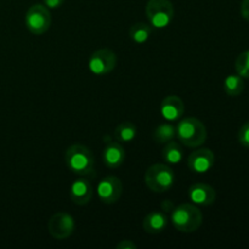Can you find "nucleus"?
<instances>
[{
	"mask_svg": "<svg viewBox=\"0 0 249 249\" xmlns=\"http://www.w3.org/2000/svg\"><path fill=\"white\" fill-rule=\"evenodd\" d=\"M65 162L68 169L80 177H92L95 170L94 155L87 146L74 143L65 152Z\"/></svg>",
	"mask_w": 249,
	"mask_h": 249,
	"instance_id": "1",
	"label": "nucleus"
},
{
	"mask_svg": "<svg viewBox=\"0 0 249 249\" xmlns=\"http://www.w3.org/2000/svg\"><path fill=\"white\" fill-rule=\"evenodd\" d=\"M175 129H177V136L180 142L190 148L202 146L206 142L207 136H208L206 125L195 117L181 119Z\"/></svg>",
	"mask_w": 249,
	"mask_h": 249,
	"instance_id": "2",
	"label": "nucleus"
},
{
	"mask_svg": "<svg viewBox=\"0 0 249 249\" xmlns=\"http://www.w3.org/2000/svg\"><path fill=\"white\" fill-rule=\"evenodd\" d=\"M173 226L180 232L191 233L198 230L203 223V214L191 203H184L173 209L170 215Z\"/></svg>",
	"mask_w": 249,
	"mask_h": 249,
	"instance_id": "3",
	"label": "nucleus"
},
{
	"mask_svg": "<svg viewBox=\"0 0 249 249\" xmlns=\"http://www.w3.org/2000/svg\"><path fill=\"white\" fill-rule=\"evenodd\" d=\"M175 175L170 167L163 163L151 165L145 173V182L148 189L157 194L167 192L174 185Z\"/></svg>",
	"mask_w": 249,
	"mask_h": 249,
	"instance_id": "4",
	"label": "nucleus"
},
{
	"mask_svg": "<svg viewBox=\"0 0 249 249\" xmlns=\"http://www.w3.org/2000/svg\"><path fill=\"white\" fill-rule=\"evenodd\" d=\"M146 16L155 28H165L174 17V7L169 0H148Z\"/></svg>",
	"mask_w": 249,
	"mask_h": 249,
	"instance_id": "5",
	"label": "nucleus"
},
{
	"mask_svg": "<svg viewBox=\"0 0 249 249\" xmlns=\"http://www.w3.org/2000/svg\"><path fill=\"white\" fill-rule=\"evenodd\" d=\"M24 23L27 29L36 36H40L49 31L51 26V14L45 5H32L26 12Z\"/></svg>",
	"mask_w": 249,
	"mask_h": 249,
	"instance_id": "6",
	"label": "nucleus"
},
{
	"mask_svg": "<svg viewBox=\"0 0 249 249\" xmlns=\"http://www.w3.org/2000/svg\"><path fill=\"white\" fill-rule=\"evenodd\" d=\"M117 66V55L111 49H99L90 56L89 70L95 75H106Z\"/></svg>",
	"mask_w": 249,
	"mask_h": 249,
	"instance_id": "7",
	"label": "nucleus"
},
{
	"mask_svg": "<svg viewBox=\"0 0 249 249\" xmlns=\"http://www.w3.org/2000/svg\"><path fill=\"white\" fill-rule=\"evenodd\" d=\"M74 229V219L65 212H58V213L53 214L48 223L49 233L55 240H66L72 235Z\"/></svg>",
	"mask_w": 249,
	"mask_h": 249,
	"instance_id": "8",
	"label": "nucleus"
},
{
	"mask_svg": "<svg viewBox=\"0 0 249 249\" xmlns=\"http://www.w3.org/2000/svg\"><path fill=\"white\" fill-rule=\"evenodd\" d=\"M123 194V184L113 175L105 177L97 185V195L102 203L114 204L119 201Z\"/></svg>",
	"mask_w": 249,
	"mask_h": 249,
	"instance_id": "9",
	"label": "nucleus"
},
{
	"mask_svg": "<svg viewBox=\"0 0 249 249\" xmlns=\"http://www.w3.org/2000/svg\"><path fill=\"white\" fill-rule=\"evenodd\" d=\"M215 156L209 148H198L190 155L187 167L196 174H204L213 168Z\"/></svg>",
	"mask_w": 249,
	"mask_h": 249,
	"instance_id": "10",
	"label": "nucleus"
},
{
	"mask_svg": "<svg viewBox=\"0 0 249 249\" xmlns=\"http://www.w3.org/2000/svg\"><path fill=\"white\" fill-rule=\"evenodd\" d=\"M189 197L192 203L198 206H211L215 202L216 192L211 185L197 182L189 189Z\"/></svg>",
	"mask_w": 249,
	"mask_h": 249,
	"instance_id": "11",
	"label": "nucleus"
},
{
	"mask_svg": "<svg viewBox=\"0 0 249 249\" xmlns=\"http://www.w3.org/2000/svg\"><path fill=\"white\" fill-rule=\"evenodd\" d=\"M185 112L184 101L177 95L164 97L160 104V113L168 122H175L182 117Z\"/></svg>",
	"mask_w": 249,
	"mask_h": 249,
	"instance_id": "12",
	"label": "nucleus"
},
{
	"mask_svg": "<svg viewBox=\"0 0 249 249\" xmlns=\"http://www.w3.org/2000/svg\"><path fill=\"white\" fill-rule=\"evenodd\" d=\"M71 199L77 206H87L94 196V189L87 179H78L71 186Z\"/></svg>",
	"mask_w": 249,
	"mask_h": 249,
	"instance_id": "13",
	"label": "nucleus"
},
{
	"mask_svg": "<svg viewBox=\"0 0 249 249\" xmlns=\"http://www.w3.org/2000/svg\"><path fill=\"white\" fill-rule=\"evenodd\" d=\"M102 160L106 167L111 168V169H116V168L121 167L125 160V150L121 142H114V141H109L107 145L105 146L104 152H102Z\"/></svg>",
	"mask_w": 249,
	"mask_h": 249,
	"instance_id": "14",
	"label": "nucleus"
},
{
	"mask_svg": "<svg viewBox=\"0 0 249 249\" xmlns=\"http://www.w3.org/2000/svg\"><path fill=\"white\" fill-rule=\"evenodd\" d=\"M168 225V218L164 213L160 211H153L145 216L142 221V228L145 232L150 235L160 233Z\"/></svg>",
	"mask_w": 249,
	"mask_h": 249,
	"instance_id": "15",
	"label": "nucleus"
},
{
	"mask_svg": "<svg viewBox=\"0 0 249 249\" xmlns=\"http://www.w3.org/2000/svg\"><path fill=\"white\" fill-rule=\"evenodd\" d=\"M162 157L163 160L169 164H179L184 157V152H182L180 143L174 142L173 140L164 143V147L162 150Z\"/></svg>",
	"mask_w": 249,
	"mask_h": 249,
	"instance_id": "16",
	"label": "nucleus"
},
{
	"mask_svg": "<svg viewBox=\"0 0 249 249\" xmlns=\"http://www.w3.org/2000/svg\"><path fill=\"white\" fill-rule=\"evenodd\" d=\"M152 34V27L150 24H146L143 22L133 24L129 29V36L133 41L136 44H143L148 40V38Z\"/></svg>",
	"mask_w": 249,
	"mask_h": 249,
	"instance_id": "17",
	"label": "nucleus"
},
{
	"mask_svg": "<svg viewBox=\"0 0 249 249\" xmlns=\"http://www.w3.org/2000/svg\"><path fill=\"white\" fill-rule=\"evenodd\" d=\"M153 140L157 143H167L177 136V129L170 123H162L153 131Z\"/></svg>",
	"mask_w": 249,
	"mask_h": 249,
	"instance_id": "18",
	"label": "nucleus"
},
{
	"mask_svg": "<svg viewBox=\"0 0 249 249\" xmlns=\"http://www.w3.org/2000/svg\"><path fill=\"white\" fill-rule=\"evenodd\" d=\"M114 136L119 142L128 143L135 139L136 136V126L131 122H123L119 124L114 130Z\"/></svg>",
	"mask_w": 249,
	"mask_h": 249,
	"instance_id": "19",
	"label": "nucleus"
},
{
	"mask_svg": "<svg viewBox=\"0 0 249 249\" xmlns=\"http://www.w3.org/2000/svg\"><path fill=\"white\" fill-rule=\"evenodd\" d=\"M243 89H245L243 78L238 74H231L224 80V90L229 96H238V95L242 94Z\"/></svg>",
	"mask_w": 249,
	"mask_h": 249,
	"instance_id": "20",
	"label": "nucleus"
},
{
	"mask_svg": "<svg viewBox=\"0 0 249 249\" xmlns=\"http://www.w3.org/2000/svg\"><path fill=\"white\" fill-rule=\"evenodd\" d=\"M236 72L240 77L249 79V50L243 51L237 56L235 62Z\"/></svg>",
	"mask_w": 249,
	"mask_h": 249,
	"instance_id": "21",
	"label": "nucleus"
},
{
	"mask_svg": "<svg viewBox=\"0 0 249 249\" xmlns=\"http://www.w3.org/2000/svg\"><path fill=\"white\" fill-rule=\"evenodd\" d=\"M238 141L243 147H249V121L241 126L238 131Z\"/></svg>",
	"mask_w": 249,
	"mask_h": 249,
	"instance_id": "22",
	"label": "nucleus"
},
{
	"mask_svg": "<svg viewBox=\"0 0 249 249\" xmlns=\"http://www.w3.org/2000/svg\"><path fill=\"white\" fill-rule=\"evenodd\" d=\"M117 249H136V245L130 240H123L116 246Z\"/></svg>",
	"mask_w": 249,
	"mask_h": 249,
	"instance_id": "23",
	"label": "nucleus"
},
{
	"mask_svg": "<svg viewBox=\"0 0 249 249\" xmlns=\"http://www.w3.org/2000/svg\"><path fill=\"white\" fill-rule=\"evenodd\" d=\"M48 9H58L65 2V0H43Z\"/></svg>",
	"mask_w": 249,
	"mask_h": 249,
	"instance_id": "24",
	"label": "nucleus"
},
{
	"mask_svg": "<svg viewBox=\"0 0 249 249\" xmlns=\"http://www.w3.org/2000/svg\"><path fill=\"white\" fill-rule=\"evenodd\" d=\"M241 14L246 21L249 22V0H243L241 4Z\"/></svg>",
	"mask_w": 249,
	"mask_h": 249,
	"instance_id": "25",
	"label": "nucleus"
}]
</instances>
